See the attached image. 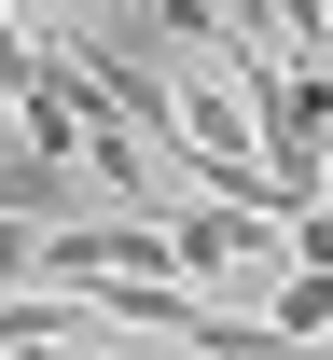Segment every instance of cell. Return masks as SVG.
I'll use <instances>...</instances> for the list:
<instances>
[{
    "label": "cell",
    "instance_id": "cell-1",
    "mask_svg": "<svg viewBox=\"0 0 333 360\" xmlns=\"http://www.w3.org/2000/svg\"><path fill=\"white\" fill-rule=\"evenodd\" d=\"M264 250H278V222H250V208H208V194L167 222V264H181V291H194V305H208V277H222V264H264Z\"/></svg>",
    "mask_w": 333,
    "mask_h": 360
},
{
    "label": "cell",
    "instance_id": "cell-2",
    "mask_svg": "<svg viewBox=\"0 0 333 360\" xmlns=\"http://www.w3.org/2000/svg\"><path fill=\"white\" fill-rule=\"evenodd\" d=\"M264 333H278V347H320V333H333V277H291V291H278V319H264Z\"/></svg>",
    "mask_w": 333,
    "mask_h": 360
},
{
    "label": "cell",
    "instance_id": "cell-3",
    "mask_svg": "<svg viewBox=\"0 0 333 360\" xmlns=\"http://www.w3.org/2000/svg\"><path fill=\"white\" fill-rule=\"evenodd\" d=\"M0 291H42V236H14V222H0Z\"/></svg>",
    "mask_w": 333,
    "mask_h": 360
},
{
    "label": "cell",
    "instance_id": "cell-4",
    "mask_svg": "<svg viewBox=\"0 0 333 360\" xmlns=\"http://www.w3.org/2000/svg\"><path fill=\"white\" fill-rule=\"evenodd\" d=\"M278 360H320V347H278Z\"/></svg>",
    "mask_w": 333,
    "mask_h": 360
}]
</instances>
